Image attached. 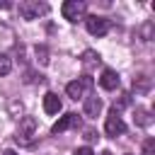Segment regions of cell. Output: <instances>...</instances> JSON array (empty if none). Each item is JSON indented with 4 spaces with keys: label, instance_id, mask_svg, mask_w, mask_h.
Masks as SVG:
<instances>
[{
    "label": "cell",
    "instance_id": "11",
    "mask_svg": "<svg viewBox=\"0 0 155 155\" xmlns=\"http://www.w3.org/2000/svg\"><path fill=\"white\" fill-rule=\"evenodd\" d=\"M136 124L138 126H150V111L148 109H136Z\"/></svg>",
    "mask_w": 155,
    "mask_h": 155
},
{
    "label": "cell",
    "instance_id": "1",
    "mask_svg": "<svg viewBox=\"0 0 155 155\" xmlns=\"http://www.w3.org/2000/svg\"><path fill=\"white\" fill-rule=\"evenodd\" d=\"M46 12H48V5L46 2H39V0H22L19 2V15L24 19H39Z\"/></svg>",
    "mask_w": 155,
    "mask_h": 155
},
{
    "label": "cell",
    "instance_id": "4",
    "mask_svg": "<svg viewBox=\"0 0 155 155\" xmlns=\"http://www.w3.org/2000/svg\"><path fill=\"white\" fill-rule=\"evenodd\" d=\"M90 87H92V78H90V75H82L80 80L68 82V85H65V92H68V97H70V99H75V102H78V99H82V97H85V92H87Z\"/></svg>",
    "mask_w": 155,
    "mask_h": 155
},
{
    "label": "cell",
    "instance_id": "6",
    "mask_svg": "<svg viewBox=\"0 0 155 155\" xmlns=\"http://www.w3.org/2000/svg\"><path fill=\"white\" fill-rule=\"evenodd\" d=\"M104 131H107V136H111V138H116V136H121V133L126 131V124H124V119L119 116L116 109L109 111V116H107V121H104Z\"/></svg>",
    "mask_w": 155,
    "mask_h": 155
},
{
    "label": "cell",
    "instance_id": "12",
    "mask_svg": "<svg viewBox=\"0 0 155 155\" xmlns=\"http://www.w3.org/2000/svg\"><path fill=\"white\" fill-rule=\"evenodd\" d=\"M82 58H85L82 63H85L87 68H92V65H99V56H97L94 51H85V56H82Z\"/></svg>",
    "mask_w": 155,
    "mask_h": 155
},
{
    "label": "cell",
    "instance_id": "2",
    "mask_svg": "<svg viewBox=\"0 0 155 155\" xmlns=\"http://www.w3.org/2000/svg\"><path fill=\"white\" fill-rule=\"evenodd\" d=\"M85 12H87V5H85L82 0H65V2L61 5V15H63L68 22H78V19H82Z\"/></svg>",
    "mask_w": 155,
    "mask_h": 155
},
{
    "label": "cell",
    "instance_id": "14",
    "mask_svg": "<svg viewBox=\"0 0 155 155\" xmlns=\"http://www.w3.org/2000/svg\"><path fill=\"white\" fill-rule=\"evenodd\" d=\"M10 70H12V63H10V58H7L5 53H0V78H2V75H7Z\"/></svg>",
    "mask_w": 155,
    "mask_h": 155
},
{
    "label": "cell",
    "instance_id": "18",
    "mask_svg": "<svg viewBox=\"0 0 155 155\" xmlns=\"http://www.w3.org/2000/svg\"><path fill=\"white\" fill-rule=\"evenodd\" d=\"M102 155H111V153H109V150H104V153H102Z\"/></svg>",
    "mask_w": 155,
    "mask_h": 155
},
{
    "label": "cell",
    "instance_id": "13",
    "mask_svg": "<svg viewBox=\"0 0 155 155\" xmlns=\"http://www.w3.org/2000/svg\"><path fill=\"white\" fill-rule=\"evenodd\" d=\"M133 87H138L140 92H148V90H150V80H148L145 75H140V78L133 80Z\"/></svg>",
    "mask_w": 155,
    "mask_h": 155
},
{
    "label": "cell",
    "instance_id": "3",
    "mask_svg": "<svg viewBox=\"0 0 155 155\" xmlns=\"http://www.w3.org/2000/svg\"><path fill=\"white\" fill-rule=\"evenodd\" d=\"M34 131H36V119L34 116H24L22 121H19V126H17V143H22V145H31V136H34Z\"/></svg>",
    "mask_w": 155,
    "mask_h": 155
},
{
    "label": "cell",
    "instance_id": "5",
    "mask_svg": "<svg viewBox=\"0 0 155 155\" xmlns=\"http://www.w3.org/2000/svg\"><path fill=\"white\" fill-rule=\"evenodd\" d=\"M85 27L92 36H104L109 31V19L99 17V15H90V17H85Z\"/></svg>",
    "mask_w": 155,
    "mask_h": 155
},
{
    "label": "cell",
    "instance_id": "10",
    "mask_svg": "<svg viewBox=\"0 0 155 155\" xmlns=\"http://www.w3.org/2000/svg\"><path fill=\"white\" fill-rule=\"evenodd\" d=\"M85 114L87 116H97L99 111H102V99L97 97V94H90V97H85Z\"/></svg>",
    "mask_w": 155,
    "mask_h": 155
},
{
    "label": "cell",
    "instance_id": "17",
    "mask_svg": "<svg viewBox=\"0 0 155 155\" xmlns=\"http://www.w3.org/2000/svg\"><path fill=\"white\" fill-rule=\"evenodd\" d=\"M2 155H17V153H15V150H5Z\"/></svg>",
    "mask_w": 155,
    "mask_h": 155
},
{
    "label": "cell",
    "instance_id": "9",
    "mask_svg": "<svg viewBox=\"0 0 155 155\" xmlns=\"http://www.w3.org/2000/svg\"><path fill=\"white\" fill-rule=\"evenodd\" d=\"M44 111L46 114H58L61 111V99L56 92H46L44 94Z\"/></svg>",
    "mask_w": 155,
    "mask_h": 155
},
{
    "label": "cell",
    "instance_id": "8",
    "mask_svg": "<svg viewBox=\"0 0 155 155\" xmlns=\"http://www.w3.org/2000/svg\"><path fill=\"white\" fill-rule=\"evenodd\" d=\"M99 85H102L104 90H116V87H119V73H116V70H111V68H107V70H102V78H99Z\"/></svg>",
    "mask_w": 155,
    "mask_h": 155
},
{
    "label": "cell",
    "instance_id": "16",
    "mask_svg": "<svg viewBox=\"0 0 155 155\" xmlns=\"http://www.w3.org/2000/svg\"><path fill=\"white\" fill-rule=\"evenodd\" d=\"M73 155H94V153H92V148H87V145H85V148H78Z\"/></svg>",
    "mask_w": 155,
    "mask_h": 155
},
{
    "label": "cell",
    "instance_id": "7",
    "mask_svg": "<svg viewBox=\"0 0 155 155\" xmlns=\"http://www.w3.org/2000/svg\"><path fill=\"white\" fill-rule=\"evenodd\" d=\"M75 126H80V116L78 114H65V116H61L56 124H53V128H51V133H63V131H68V128H75Z\"/></svg>",
    "mask_w": 155,
    "mask_h": 155
},
{
    "label": "cell",
    "instance_id": "15",
    "mask_svg": "<svg viewBox=\"0 0 155 155\" xmlns=\"http://www.w3.org/2000/svg\"><path fill=\"white\" fill-rule=\"evenodd\" d=\"M143 155H155V138H148L143 143Z\"/></svg>",
    "mask_w": 155,
    "mask_h": 155
}]
</instances>
